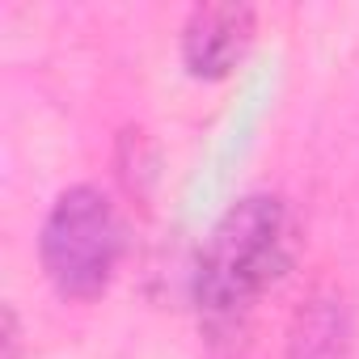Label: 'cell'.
<instances>
[{
	"instance_id": "obj_3",
	"label": "cell",
	"mask_w": 359,
	"mask_h": 359,
	"mask_svg": "<svg viewBox=\"0 0 359 359\" xmlns=\"http://www.w3.org/2000/svg\"><path fill=\"white\" fill-rule=\"evenodd\" d=\"M254 39V13L245 5H203L191 13L182 34V55L195 76H224L237 68Z\"/></svg>"
},
{
	"instance_id": "obj_2",
	"label": "cell",
	"mask_w": 359,
	"mask_h": 359,
	"mask_svg": "<svg viewBox=\"0 0 359 359\" xmlns=\"http://www.w3.org/2000/svg\"><path fill=\"white\" fill-rule=\"evenodd\" d=\"M43 271L47 279L72 296L93 300L110 287V275L118 266L123 229L110 208V199L93 187H72L55 199L47 224H43Z\"/></svg>"
},
{
	"instance_id": "obj_1",
	"label": "cell",
	"mask_w": 359,
	"mask_h": 359,
	"mask_svg": "<svg viewBox=\"0 0 359 359\" xmlns=\"http://www.w3.org/2000/svg\"><path fill=\"white\" fill-rule=\"evenodd\" d=\"M292 258L287 212L271 195H250L224 212L199 250L195 292L208 313H237L258 300Z\"/></svg>"
}]
</instances>
